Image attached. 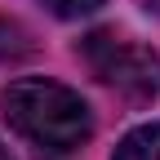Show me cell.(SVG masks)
I'll return each mask as SVG.
<instances>
[{
	"label": "cell",
	"mask_w": 160,
	"mask_h": 160,
	"mask_svg": "<svg viewBox=\"0 0 160 160\" xmlns=\"http://www.w3.org/2000/svg\"><path fill=\"white\" fill-rule=\"evenodd\" d=\"M0 116L9 120V129L18 138H27L45 151H76L93 133V116L85 107V98L45 76L13 80L0 93Z\"/></svg>",
	"instance_id": "cell-1"
},
{
	"label": "cell",
	"mask_w": 160,
	"mask_h": 160,
	"mask_svg": "<svg viewBox=\"0 0 160 160\" xmlns=\"http://www.w3.org/2000/svg\"><path fill=\"white\" fill-rule=\"evenodd\" d=\"M80 53H85L89 71L102 85L120 89L125 98L160 93V58H156V49L138 45V40L116 36V31H93V36L80 40Z\"/></svg>",
	"instance_id": "cell-2"
},
{
	"label": "cell",
	"mask_w": 160,
	"mask_h": 160,
	"mask_svg": "<svg viewBox=\"0 0 160 160\" xmlns=\"http://www.w3.org/2000/svg\"><path fill=\"white\" fill-rule=\"evenodd\" d=\"M111 160H160V125H138L120 138Z\"/></svg>",
	"instance_id": "cell-3"
},
{
	"label": "cell",
	"mask_w": 160,
	"mask_h": 160,
	"mask_svg": "<svg viewBox=\"0 0 160 160\" xmlns=\"http://www.w3.org/2000/svg\"><path fill=\"white\" fill-rule=\"evenodd\" d=\"M45 5L58 13V18H85V13H93L102 0H45Z\"/></svg>",
	"instance_id": "cell-4"
},
{
	"label": "cell",
	"mask_w": 160,
	"mask_h": 160,
	"mask_svg": "<svg viewBox=\"0 0 160 160\" xmlns=\"http://www.w3.org/2000/svg\"><path fill=\"white\" fill-rule=\"evenodd\" d=\"M0 160H9V151H5V142H0Z\"/></svg>",
	"instance_id": "cell-5"
}]
</instances>
